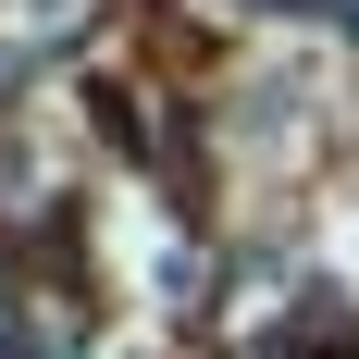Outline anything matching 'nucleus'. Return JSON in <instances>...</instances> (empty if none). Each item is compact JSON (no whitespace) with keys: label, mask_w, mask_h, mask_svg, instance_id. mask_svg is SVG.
<instances>
[{"label":"nucleus","mask_w":359,"mask_h":359,"mask_svg":"<svg viewBox=\"0 0 359 359\" xmlns=\"http://www.w3.org/2000/svg\"><path fill=\"white\" fill-rule=\"evenodd\" d=\"M13 13H62V0H13Z\"/></svg>","instance_id":"f03ea898"},{"label":"nucleus","mask_w":359,"mask_h":359,"mask_svg":"<svg viewBox=\"0 0 359 359\" xmlns=\"http://www.w3.org/2000/svg\"><path fill=\"white\" fill-rule=\"evenodd\" d=\"M273 13H297V25H334V13H359V0H273Z\"/></svg>","instance_id":"f257e3e1"}]
</instances>
